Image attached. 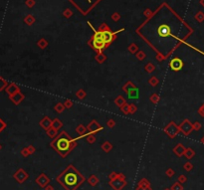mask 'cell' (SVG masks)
Wrapping results in <instances>:
<instances>
[{
    "mask_svg": "<svg viewBox=\"0 0 204 190\" xmlns=\"http://www.w3.org/2000/svg\"><path fill=\"white\" fill-rule=\"evenodd\" d=\"M182 66H183L182 61L180 59H178V58H175V59L171 60V62H170V68L172 69V70L179 71L180 69L182 68Z\"/></svg>",
    "mask_w": 204,
    "mask_h": 190,
    "instance_id": "4",
    "label": "cell"
},
{
    "mask_svg": "<svg viewBox=\"0 0 204 190\" xmlns=\"http://www.w3.org/2000/svg\"><path fill=\"white\" fill-rule=\"evenodd\" d=\"M70 146H71L70 140L65 137V136L64 137H60L56 142V148L58 149V151L62 152V153L68 151L70 149Z\"/></svg>",
    "mask_w": 204,
    "mask_h": 190,
    "instance_id": "2",
    "label": "cell"
},
{
    "mask_svg": "<svg viewBox=\"0 0 204 190\" xmlns=\"http://www.w3.org/2000/svg\"><path fill=\"white\" fill-rule=\"evenodd\" d=\"M203 142H204V140H203Z\"/></svg>",
    "mask_w": 204,
    "mask_h": 190,
    "instance_id": "6",
    "label": "cell"
},
{
    "mask_svg": "<svg viewBox=\"0 0 204 190\" xmlns=\"http://www.w3.org/2000/svg\"><path fill=\"white\" fill-rule=\"evenodd\" d=\"M81 180H82V178H81L80 174H78L76 171L68 170L66 173H64L62 184H64L69 190H73L80 184Z\"/></svg>",
    "mask_w": 204,
    "mask_h": 190,
    "instance_id": "1",
    "label": "cell"
},
{
    "mask_svg": "<svg viewBox=\"0 0 204 190\" xmlns=\"http://www.w3.org/2000/svg\"><path fill=\"white\" fill-rule=\"evenodd\" d=\"M93 45L96 49L98 50H103L106 47V42L104 41L103 38V31H98L95 33L94 40H93Z\"/></svg>",
    "mask_w": 204,
    "mask_h": 190,
    "instance_id": "3",
    "label": "cell"
},
{
    "mask_svg": "<svg viewBox=\"0 0 204 190\" xmlns=\"http://www.w3.org/2000/svg\"><path fill=\"white\" fill-rule=\"evenodd\" d=\"M103 38L106 44L111 43L113 39V33L111 31H103Z\"/></svg>",
    "mask_w": 204,
    "mask_h": 190,
    "instance_id": "5",
    "label": "cell"
}]
</instances>
